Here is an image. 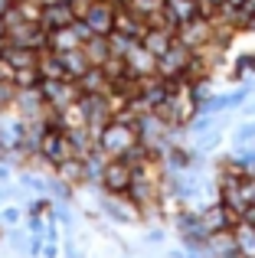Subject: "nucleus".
<instances>
[{
  "label": "nucleus",
  "instance_id": "nucleus-4",
  "mask_svg": "<svg viewBox=\"0 0 255 258\" xmlns=\"http://www.w3.org/2000/svg\"><path fill=\"white\" fill-rule=\"evenodd\" d=\"M177 39L183 46H190L193 52L197 49H203L206 43H213L216 39V26H213V17H193V20H186L183 26H177Z\"/></svg>",
  "mask_w": 255,
  "mask_h": 258
},
{
  "label": "nucleus",
  "instance_id": "nucleus-2",
  "mask_svg": "<svg viewBox=\"0 0 255 258\" xmlns=\"http://www.w3.org/2000/svg\"><path fill=\"white\" fill-rule=\"evenodd\" d=\"M39 92H43V101L49 111H62L72 101L82 98V88H79L76 79H43L39 82Z\"/></svg>",
  "mask_w": 255,
  "mask_h": 258
},
{
  "label": "nucleus",
  "instance_id": "nucleus-33",
  "mask_svg": "<svg viewBox=\"0 0 255 258\" xmlns=\"http://www.w3.org/2000/svg\"><path fill=\"white\" fill-rule=\"evenodd\" d=\"M252 206H255V189H252Z\"/></svg>",
  "mask_w": 255,
  "mask_h": 258
},
{
  "label": "nucleus",
  "instance_id": "nucleus-26",
  "mask_svg": "<svg viewBox=\"0 0 255 258\" xmlns=\"http://www.w3.org/2000/svg\"><path fill=\"white\" fill-rule=\"evenodd\" d=\"M223 4H226V0H200V13H203V17H210V13H216Z\"/></svg>",
  "mask_w": 255,
  "mask_h": 258
},
{
  "label": "nucleus",
  "instance_id": "nucleus-13",
  "mask_svg": "<svg viewBox=\"0 0 255 258\" xmlns=\"http://www.w3.org/2000/svg\"><path fill=\"white\" fill-rule=\"evenodd\" d=\"M124 62H128V69L134 72V76H151V72H157V56H154L151 49H147L144 43H138L131 52L124 56Z\"/></svg>",
  "mask_w": 255,
  "mask_h": 258
},
{
  "label": "nucleus",
  "instance_id": "nucleus-20",
  "mask_svg": "<svg viewBox=\"0 0 255 258\" xmlns=\"http://www.w3.org/2000/svg\"><path fill=\"white\" fill-rule=\"evenodd\" d=\"M219 141H223V131H219V127H210V131H200V134H193V141H190V151L197 154V157H206L210 151H216V147H219Z\"/></svg>",
  "mask_w": 255,
  "mask_h": 258
},
{
  "label": "nucleus",
  "instance_id": "nucleus-9",
  "mask_svg": "<svg viewBox=\"0 0 255 258\" xmlns=\"http://www.w3.org/2000/svg\"><path fill=\"white\" fill-rule=\"evenodd\" d=\"M76 17V10H72L69 0H46L43 4V17H39V23L46 26V33L49 30H59V26H69Z\"/></svg>",
  "mask_w": 255,
  "mask_h": 258
},
{
  "label": "nucleus",
  "instance_id": "nucleus-23",
  "mask_svg": "<svg viewBox=\"0 0 255 258\" xmlns=\"http://www.w3.org/2000/svg\"><path fill=\"white\" fill-rule=\"evenodd\" d=\"M138 43H141V39L128 36V33H118V30L108 33V46H111V52H115V56H128V52H131Z\"/></svg>",
  "mask_w": 255,
  "mask_h": 258
},
{
  "label": "nucleus",
  "instance_id": "nucleus-22",
  "mask_svg": "<svg viewBox=\"0 0 255 258\" xmlns=\"http://www.w3.org/2000/svg\"><path fill=\"white\" fill-rule=\"evenodd\" d=\"M121 7H124V10H131L134 17H141V20L147 23V20H151L154 13L164 10V0H124Z\"/></svg>",
  "mask_w": 255,
  "mask_h": 258
},
{
  "label": "nucleus",
  "instance_id": "nucleus-34",
  "mask_svg": "<svg viewBox=\"0 0 255 258\" xmlns=\"http://www.w3.org/2000/svg\"><path fill=\"white\" fill-rule=\"evenodd\" d=\"M17 4H20V0H17Z\"/></svg>",
  "mask_w": 255,
  "mask_h": 258
},
{
  "label": "nucleus",
  "instance_id": "nucleus-1",
  "mask_svg": "<svg viewBox=\"0 0 255 258\" xmlns=\"http://www.w3.org/2000/svg\"><path fill=\"white\" fill-rule=\"evenodd\" d=\"M138 141H141L138 138V124H134L131 114H115V118L102 127L95 147H98V151H105L108 157H124Z\"/></svg>",
  "mask_w": 255,
  "mask_h": 258
},
{
  "label": "nucleus",
  "instance_id": "nucleus-3",
  "mask_svg": "<svg viewBox=\"0 0 255 258\" xmlns=\"http://www.w3.org/2000/svg\"><path fill=\"white\" fill-rule=\"evenodd\" d=\"M190 62H193V49H190V46H183L177 36H173L170 49H167L164 56H157V72L164 79H173V82L183 85V76H186V69H190Z\"/></svg>",
  "mask_w": 255,
  "mask_h": 258
},
{
  "label": "nucleus",
  "instance_id": "nucleus-31",
  "mask_svg": "<svg viewBox=\"0 0 255 258\" xmlns=\"http://www.w3.org/2000/svg\"><path fill=\"white\" fill-rule=\"evenodd\" d=\"M66 258H82V252H79V248H72V245H69V248H66Z\"/></svg>",
  "mask_w": 255,
  "mask_h": 258
},
{
  "label": "nucleus",
  "instance_id": "nucleus-16",
  "mask_svg": "<svg viewBox=\"0 0 255 258\" xmlns=\"http://www.w3.org/2000/svg\"><path fill=\"white\" fill-rule=\"evenodd\" d=\"M232 235H236L239 255H242V258H255V222L239 219L236 226H232Z\"/></svg>",
  "mask_w": 255,
  "mask_h": 258
},
{
  "label": "nucleus",
  "instance_id": "nucleus-17",
  "mask_svg": "<svg viewBox=\"0 0 255 258\" xmlns=\"http://www.w3.org/2000/svg\"><path fill=\"white\" fill-rule=\"evenodd\" d=\"M52 170H56L59 180L69 183V186H79V183H85V160H82V157H69V160H62V164H56Z\"/></svg>",
  "mask_w": 255,
  "mask_h": 258
},
{
  "label": "nucleus",
  "instance_id": "nucleus-6",
  "mask_svg": "<svg viewBox=\"0 0 255 258\" xmlns=\"http://www.w3.org/2000/svg\"><path fill=\"white\" fill-rule=\"evenodd\" d=\"M115 13H118V7L111 4V0H92L89 10H85L79 20H85L92 33H98V36H108V33L115 30Z\"/></svg>",
  "mask_w": 255,
  "mask_h": 258
},
{
  "label": "nucleus",
  "instance_id": "nucleus-8",
  "mask_svg": "<svg viewBox=\"0 0 255 258\" xmlns=\"http://www.w3.org/2000/svg\"><path fill=\"white\" fill-rule=\"evenodd\" d=\"M200 219H203V229H206V235H210V232H219V229H232L239 222V216L232 213L226 203H219V196H216V203H210V206L200 213Z\"/></svg>",
  "mask_w": 255,
  "mask_h": 258
},
{
  "label": "nucleus",
  "instance_id": "nucleus-32",
  "mask_svg": "<svg viewBox=\"0 0 255 258\" xmlns=\"http://www.w3.org/2000/svg\"><path fill=\"white\" fill-rule=\"evenodd\" d=\"M4 36H7V20L0 17V39H4Z\"/></svg>",
  "mask_w": 255,
  "mask_h": 258
},
{
  "label": "nucleus",
  "instance_id": "nucleus-30",
  "mask_svg": "<svg viewBox=\"0 0 255 258\" xmlns=\"http://www.w3.org/2000/svg\"><path fill=\"white\" fill-rule=\"evenodd\" d=\"M13 7H17V0H0V17H7Z\"/></svg>",
  "mask_w": 255,
  "mask_h": 258
},
{
  "label": "nucleus",
  "instance_id": "nucleus-27",
  "mask_svg": "<svg viewBox=\"0 0 255 258\" xmlns=\"http://www.w3.org/2000/svg\"><path fill=\"white\" fill-rule=\"evenodd\" d=\"M0 222H4V226H17L20 222V209H4V213H0Z\"/></svg>",
  "mask_w": 255,
  "mask_h": 258
},
{
  "label": "nucleus",
  "instance_id": "nucleus-10",
  "mask_svg": "<svg viewBox=\"0 0 255 258\" xmlns=\"http://www.w3.org/2000/svg\"><path fill=\"white\" fill-rule=\"evenodd\" d=\"M197 164V154L190 151V144H170L167 154L160 157V170L164 173H183Z\"/></svg>",
  "mask_w": 255,
  "mask_h": 258
},
{
  "label": "nucleus",
  "instance_id": "nucleus-5",
  "mask_svg": "<svg viewBox=\"0 0 255 258\" xmlns=\"http://www.w3.org/2000/svg\"><path fill=\"white\" fill-rule=\"evenodd\" d=\"M131 176H134V170L128 167L124 157H108V160H105V167H102V180H98V186H102L105 193H121L124 196Z\"/></svg>",
  "mask_w": 255,
  "mask_h": 258
},
{
  "label": "nucleus",
  "instance_id": "nucleus-21",
  "mask_svg": "<svg viewBox=\"0 0 255 258\" xmlns=\"http://www.w3.org/2000/svg\"><path fill=\"white\" fill-rule=\"evenodd\" d=\"M62 56V66H66V72H69V79H79L85 69H89V59H85V52H82V46H76V49H66V52H59Z\"/></svg>",
  "mask_w": 255,
  "mask_h": 258
},
{
  "label": "nucleus",
  "instance_id": "nucleus-18",
  "mask_svg": "<svg viewBox=\"0 0 255 258\" xmlns=\"http://www.w3.org/2000/svg\"><path fill=\"white\" fill-rule=\"evenodd\" d=\"M115 30L118 33H128V36H134V39H141V36H144V30H147V23L141 17H134L131 10L118 7V13H115Z\"/></svg>",
  "mask_w": 255,
  "mask_h": 258
},
{
  "label": "nucleus",
  "instance_id": "nucleus-24",
  "mask_svg": "<svg viewBox=\"0 0 255 258\" xmlns=\"http://www.w3.org/2000/svg\"><path fill=\"white\" fill-rule=\"evenodd\" d=\"M13 98H17V85L10 79H0V114L13 108Z\"/></svg>",
  "mask_w": 255,
  "mask_h": 258
},
{
  "label": "nucleus",
  "instance_id": "nucleus-29",
  "mask_svg": "<svg viewBox=\"0 0 255 258\" xmlns=\"http://www.w3.org/2000/svg\"><path fill=\"white\" fill-rule=\"evenodd\" d=\"M56 252H59L56 242H46V245H43V258H56Z\"/></svg>",
  "mask_w": 255,
  "mask_h": 258
},
{
  "label": "nucleus",
  "instance_id": "nucleus-28",
  "mask_svg": "<svg viewBox=\"0 0 255 258\" xmlns=\"http://www.w3.org/2000/svg\"><path fill=\"white\" fill-rule=\"evenodd\" d=\"M160 239H164V232H160V229H154V232H147V235H144V242H151V245H157Z\"/></svg>",
  "mask_w": 255,
  "mask_h": 258
},
{
  "label": "nucleus",
  "instance_id": "nucleus-11",
  "mask_svg": "<svg viewBox=\"0 0 255 258\" xmlns=\"http://www.w3.org/2000/svg\"><path fill=\"white\" fill-rule=\"evenodd\" d=\"M164 23L167 26H183L186 20H193V17H200V0H164Z\"/></svg>",
  "mask_w": 255,
  "mask_h": 258
},
{
  "label": "nucleus",
  "instance_id": "nucleus-7",
  "mask_svg": "<svg viewBox=\"0 0 255 258\" xmlns=\"http://www.w3.org/2000/svg\"><path fill=\"white\" fill-rule=\"evenodd\" d=\"M203 255L206 258H242L236 245V235L232 229H219V232H210L203 239Z\"/></svg>",
  "mask_w": 255,
  "mask_h": 258
},
{
  "label": "nucleus",
  "instance_id": "nucleus-25",
  "mask_svg": "<svg viewBox=\"0 0 255 258\" xmlns=\"http://www.w3.org/2000/svg\"><path fill=\"white\" fill-rule=\"evenodd\" d=\"M232 141H236V144H252V141H255V118L242 121V124L236 127V134H232Z\"/></svg>",
  "mask_w": 255,
  "mask_h": 258
},
{
  "label": "nucleus",
  "instance_id": "nucleus-12",
  "mask_svg": "<svg viewBox=\"0 0 255 258\" xmlns=\"http://www.w3.org/2000/svg\"><path fill=\"white\" fill-rule=\"evenodd\" d=\"M173 36H177V30H170V26H160V23H147L144 36H141V43L147 46V49L154 52V56H164L167 49H170Z\"/></svg>",
  "mask_w": 255,
  "mask_h": 258
},
{
  "label": "nucleus",
  "instance_id": "nucleus-15",
  "mask_svg": "<svg viewBox=\"0 0 255 258\" xmlns=\"http://www.w3.org/2000/svg\"><path fill=\"white\" fill-rule=\"evenodd\" d=\"M79 88H82V95H92V92H108V76L102 72V66H89V69L82 72V76L76 79Z\"/></svg>",
  "mask_w": 255,
  "mask_h": 258
},
{
  "label": "nucleus",
  "instance_id": "nucleus-14",
  "mask_svg": "<svg viewBox=\"0 0 255 258\" xmlns=\"http://www.w3.org/2000/svg\"><path fill=\"white\" fill-rule=\"evenodd\" d=\"M46 46H49L52 52H66V49H76V46H82V39H79L76 26H59V30H49L46 33Z\"/></svg>",
  "mask_w": 255,
  "mask_h": 258
},
{
  "label": "nucleus",
  "instance_id": "nucleus-19",
  "mask_svg": "<svg viewBox=\"0 0 255 258\" xmlns=\"http://www.w3.org/2000/svg\"><path fill=\"white\" fill-rule=\"evenodd\" d=\"M82 52H85V59H89L92 66H102L105 59L111 56L108 36H98V33H95V36H89V39H85V43H82Z\"/></svg>",
  "mask_w": 255,
  "mask_h": 258
}]
</instances>
